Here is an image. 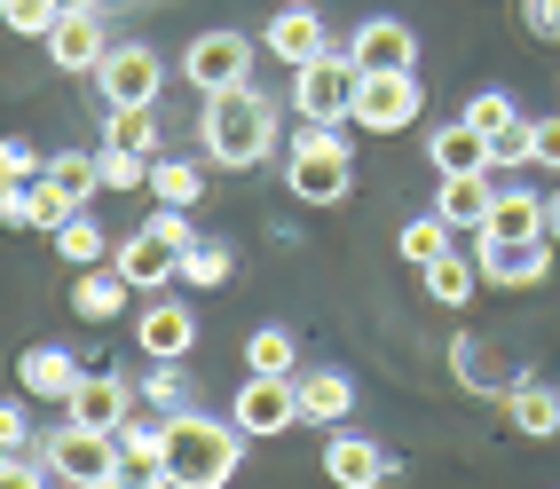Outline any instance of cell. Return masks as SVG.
I'll use <instances>...</instances> for the list:
<instances>
[{
    "mask_svg": "<svg viewBox=\"0 0 560 489\" xmlns=\"http://www.w3.org/2000/svg\"><path fill=\"white\" fill-rule=\"evenodd\" d=\"M48 182H63L71 198H95V190H103V174H95V150H56V159H48Z\"/></svg>",
    "mask_w": 560,
    "mask_h": 489,
    "instance_id": "74e56055",
    "label": "cell"
},
{
    "mask_svg": "<svg viewBox=\"0 0 560 489\" xmlns=\"http://www.w3.org/2000/svg\"><path fill=\"white\" fill-rule=\"evenodd\" d=\"M529 166L560 174V110H552V119H529Z\"/></svg>",
    "mask_w": 560,
    "mask_h": 489,
    "instance_id": "ab89813d",
    "label": "cell"
},
{
    "mask_svg": "<svg viewBox=\"0 0 560 489\" xmlns=\"http://www.w3.org/2000/svg\"><path fill=\"white\" fill-rule=\"evenodd\" d=\"M206 166L221 174H245L269 159V142H277V103L269 95H253V88H230V95H206Z\"/></svg>",
    "mask_w": 560,
    "mask_h": 489,
    "instance_id": "6da1fadb",
    "label": "cell"
},
{
    "mask_svg": "<svg viewBox=\"0 0 560 489\" xmlns=\"http://www.w3.org/2000/svg\"><path fill=\"white\" fill-rule=\"evenodd\" d=\"M103 142H127V150H142V159H166V150H159L166 135H159V110H151V103H119Z\"/></svg>",
    "mask_w": 560,
    "mask_h": 489,
    "instance_id": "1f68e13d",
    "label": "cell"
},
{
    "mask_svg": "<svg viewBox=\"0 0 560 489\" xmlns=\"http://www.w3.org/2000/svg\"><path fill=\"white\" fill-rule=\"evenodd\" d=\"M451 237H458V230H451L442 213H419V221H402V230H395V253L427 269V260H442V253H451Z\"/></svg>",
    "mask_w": 560,
    "mask_h": 489,
    "instance_id": "836d02e7",
    "label": "cell"
},
{
    "mask_svg": "<svg viewBox=\"0 0 560 489\" xmlns=\"http://www.w3.org/2000/svg\"><path fill=\"white\" fill-rule=\"evenodd\" d=\"M32 450H40V458H48V474H63V481H110V474H119V442H110V434H95V427H48L40 442H32Z\"/></svg>",
    "mask_w": 560,
    "mask_h": 489,
    "instance_id": "8992f818",
    "label": "cell"
},
{
    "mask_svg": "<svg viewBox=\"0 0 560 489\" xmlns=\"http://www.w3.org/2000/svg\"><path fill=\"white\" fill-rule=\"evenodd\" d=\"M135 410H142V395L119 380V371H88V380L63 395V419L71 427H95V434H119Z\"/></svg>",
    "mask_w": 560,
    "mask_h": 489,
    "instance_id": "9c48e42d",
    "label": "cell"
},
{
    "mask_svg": "<svg viewBox=\"0 0 560 489\" xmlns=\"http://www.w3.org/2000/svg\"><path fill=\"white\" fill-rule=\"evenodd\" d=\"M56 260H71V269H103L110 260V237L95 230V213H71L56 230Z\"/></svg>",
    "mask_w": 560,
    "mask_h": 489,
    "instance_id": "f546056e",
    "label": "cell"
},
{
    "mask_svg": "<svg viewBox=\"0 0 560 489\" xmlns=\"http://www.w3.org/2000/svg\"><path fill=\"white\" fill-rule=\"evenodd\" d=\"M48 489H88V481H63V474H56V481H48Z\"/></svg>",
    "mask_w": 560,
    "mask_h": 489,
    "instance_id": "681fc988",
    "label": "cell"
},
{
    "mask_svg": "<svg viewBox=\"0 0 560 489\" xmlns=\"http://www.w3.org/2000/svg\"><path fill=\"white\" fill-rule=\"evenodd\" d=\"M245 458V427L237 419H206V410H174L166 419V474L190 489H230Z\"/></svg>",
    "mask_w": 560,
    "mask_h": 489,
    "instance_id": "7a4b0ae2",
    "label": "cell"
},
{
    "mask_svg": "<svg viewBox=\"0 0 560 489\" xmlns=\"http://www.w3.org/2000/svg\"><path fill=\"white\" fill-rule=\"evenodd\" d=\"M16 458H24V450H16V442H0V474H9V466H16Z\"/></svg>",
    "mask_w": 560,
    "mask_h": 489,
    "instance_id": "bcb514c9",
    "label": "cell"
},
{
    "mask_svg": "<svg viewBox=\"0 0 560 489\" xmlns=\"http://www.w3.org/2000/svg\"><path fill=\"white\" fill-rule=\"evenodd\" d=\"M348 56H355V71H410L419 63V32L402 16H371V24H355Z\"/></svg>",
    "mask_w": 560,
    "mask_h": 489,
    "instance_id": "4fadbf2b",
    "label": "cell"
},
{
    "mask_svg": "<svg viewBox=\"0 0 560 489\" xmlns=\"http://www.w3.org/2000/svg\"><path fill=\"white\" fill-rule=\"evenodd\" d=\"M545 237H552V245H560V198H552V206H545Z\"/></svg>",
    "mask_w": 560,
    "mask_h": 489,
    "instance_id": "ee69618b",
    "label": "cell"
},
{
    "mask_svg": "<svg viewBox=\"0 0 560 489\" xmlns=\"http://www.w3.org/2000/svg\"><path fill=\"white\" fill-rule=\"evenodd\" d=\"M95 489H142V481H135V474H110V481H95Z\"/></svg>",
    "mask_w": 560,
    "mask_h": 489,
    "instance_id": "f6af8a7d",
    "label": "cell"
},
{
    "mask_svg": "<svg viewBox=\"0 0 560 489\" xmlns=\"http://www.w3.org/2000/svg\"><path fill=\"white\" fill-rule=\"evenodd\" d=\"M48 63L56 71H95L103 56H110V40H103V24H95V9H71V16H56V32H48Z\"/></svg>",
    "mask_w": 560,
    "mask_h": 489,
    "instance_id": "d6986e66",
    "label": "cell"
},
{
    "mask_svg": "<svg viewBox=\"0 0 560 489\" xmlns=\"http://www.w3.org/2000/svg\"><path fill=\"white\" fill-rule=\"evenodd\" d=\"M230 419L245 427V442H269V434H284V427H301V387L292 380H253L237 387V403H230Z\"/></svg>",
    "mask_w": 560,
    "mask_h": 489,
    "instance_id": "30bf717a",
    "label": "cell"
},
{
    "mask_svg": "<svg viewBox=\"0 0 560 489\" xmlns=\"http://www.w3.org/2000/svg\"><path fill=\"white\" fill-rule=\"evenodd\" d=\"M110 269H119L135 292H159L166 277H182V253H174L166 237H151V230H135V237L110 245Z\"/></svg>",
    "mask_w": 560,
    "mask_h": 489,
    "instance_id": "2e32d148",
    "label": "cell"
},
{
    "mask_svg": "<svg viewBox=\"0 0 560 489\" xmlns=\"http://www.w3.org/2000/svg\"><path fill=\"white\" fill-rule=\"evenodd\" d=\"M521 24H529L537 40H560V0H521Z\"/></svg>",
    "mask_w": 560,
    "mask_h": 489,
    "instance_id": "b9f144b4",
    "label": "cell"
},
{
    "mask_svg": "<svg viewBox=\"0 0 560 489\" xmlns=\"http://www.w3.org/2000/svg\"><path fill=\"white\" fill-rule=\"evenodd\" d=\"M237 277V253L230 245H198V253H182V284H190V292H221V284H230Z\"/></svg>",
    "mask_w": 560,
    "mask_h": 489,
    "instance_id": "d590c367",
    "label": "cell"
},
{
    "mask_svg": "<svg viewBox=\"0 0 560 489\" xmlns=\"http://www.w3.org/2000/svg\"><path fill=\"white\" fill-rule=\"evenodd\" d=\"M142 489H190V481H174V474H159V481H142Z\"/></svg>",
    "mask_w": 560,
    "mask_h": 489,
    "instance_id": "7dc6e473",
    "label": "cell"
},
{
    "mask_svg": "<svg viewBox=\"0 0 560 489\" xmlns=\"http://www.w3.org/2000/svg\"><path fill=\"white\" fill-rule=\"evenodd\" d=\"M402 474V458L371 434H324V481L331 489H387Z\"/></svg>",
    "mask_w": 560,
    "mask_h": 489,
    "instance_id": "ba28073f",
    "label": "cell"
},
{
    "mask_svg": "<svg viewBox=\"0 0 560 489\" xmlns=\"http://www.w3.org/2000/svg\"><path fill=\"white\" fill-rule=\"evenodd\" d=\"M427 159H434V174H498V159H490V135H474L466 119L434 127V135H427Z\"/></svg>",
    "mask_w": 560,
    "mask_h": 489,
    "instance_id": "44dd1931",
    "label": "cell"
},
{
    "mask_svg": "<svg viewBox=\"0 0 560 489\" xmlns=\"http://www.w3.org/2000/svg\"><path fill=\"white\" fill-rule=\"evenodd\" d=\"M159 80H166V63L151 56V48H110L103 63H95V88H103V103L119 110V103H159Z\"/></svg>",
    "mask_w": 560,
    "mask_h": 489,
    "instance_id": "8fae6325",
    "label": "cell"
},
{
    "mask_svg": "<svg viewBox=\"0 0 560 489\" xmlns=\"http://www.w3.org/2000/svg\"><path fill=\"white\" fill-rule=\"evenodd\" d=\"M490 198H498V182H490V174H442L434 213L451 221V230H474V237H481V221H490Z\"/></svg>",
    "mask_w": 560,
    "mask_h": 489,
    "instance_id": "7402d4cb",
    "label": "cell"
},
{
    "mask_svg": "<svg viewBox=\"0 0 560 489\" xmlns=\"http://www.w3.org/2000/svg\"><path fill=\"white\" fill-rule=\"evenodd\" d=\"M182 71H190L198 95H230V88H245V71H253V40H245V32H198V40L182 48Z\"/></svg>",
    "mask_w": 560,
    "mask_h": 489,
    "instance_id": "52a82bcc",
    "label": "cell"
},
{
    "mask_svg": "<svg viewBox=\"0 0 560 489\" xmlns=\"http://www.w3.org/2000/svg\"><path fill=\"white\" fill-rule=\"evenodd\" d=\"M80 380H88V371H80V356H71V348H56V340H40V348H24V356H16V387H24L32 403H63Z\"/></svg>",
    "mask_w": 560,
    "mask_h": 489,
    "instance_id": "9a60e30c",
    "label": "cell"
},
{
    "mask_svg": "<svg viewBox=\"0 0 560 489\" xmlns=\"http://www.w3.org/2000/svg\"><path fill=\"white\" fill-rule=\"evenodd\" d=\"M474 260H481V284H498V292H529V284L552 277V237H537V245H481Z\"/></svg>",
    "mask_w": 560,
    "mask_h": 489,
    "instance_id": "5bb4252c",
    "label": "cell"
},
{
    "mask_svg": "<svg viewBox=\"0 0 560 489\" xmlns=\"http://www.w3.org/2000/svg\"><path fill=\"white\" fill-rule=\"evenodd\" d=\"M419 110H427V88H419V71H363L348 127H363V135H402L410 119H419Z\"/></svg>",
    "mask_w": 560,
    "mask_h": 489,
    "instance_id": "5b68a950",
    "label": "cell"
},
{
    "mask_svg": "<svg viewBox=\"0 0 560 489\" xmlns=\"http://www.w3.org/2000/svg\"><path fill=\"white\" fill-rule=\"evenodd\" d=\"M545 206L552 198H529V190H505L490 198V221H481V245H537L545 237Z\"/></svg>",
    "mask_w": 560,
    "mask_h": 489,
    "instance_id": "ac0fdd59",
    "label": "cell"
},
{
    "mask_svg": "<svg viewBox=\"0 0 560 489\" xmlns=\"http://www.w3.org/2000/svg\"><path fill=\"white\" fill-rule=\"evenodd\" d=\"M505 419H513V434H529V442H552V434H560V387H537V380H521V387L505 395Z\"/></svg>",
    "mask_w": 560,
    "mask_h": 489,
    "instance_id": "d4e9b609",
    "label": "cell"
},
{
    "mask_svg": "<svg viewBox=\"0 0 560 489\" xmlns=\"http://www.w3.org/2000/svg\"><path fill=\"white\" fill-rule=\"evenodd\" d=\"M419 277H427V292L442 300V308H466V300L481 292V260H458V245H451L442 260H427Z\"/></svg>",
    "mask_w": 560,
    "mask_h": 489,
    "instance_id": "4316f807",
    "label": "cell"
},
{
    "mask_svg": "<svg viewBox=\"0 0 560 489\" xmlns=\"http://www.w3.org/2000/svg\"><path fill=\"white\" fill-rule=\"evenodd\" d=\"M56 9H63V16H71V9H95V0H56Z\"/></svg>",
    "mask_w": 560,
    "mask_h": 489,
    "instance_id": "c3c4849f",
    "label": "cell"
},
{
    "mask_svg": "<svg viewBox=\"0 0 560 489\" xmlns=\"http://www.w3.org/2000/svg\"><path fill=\"white\" fill-rule=\"evenodd\" d=\"M56 474H48V458H40V450H24V458L9 466V474H0V489H48Z\"/></svg>",
    "mask_w": 560,
    "mask_h": 489,
    "instance_id": "60d3db41",
    "label": "cell"
},
{
    "mask_svg": "<svg viewBox=\"0 0 560 489\" xmlns=\"http://www.w3.org/2000/svg\"><path fill=\"white\" fill-rule=\"evenodd\" d=\"M110 442H119V474H135V481H159L166 474V419H142V410H135Z\"/></svg>",
    "mask_w": 560,
    "mask_h": 489,
    "instance_id": "cb8c5ba5",
    "label": "cell"
},
{
    "mask_svg": "<svg viewBox=\"0 0 560 489\" xmlns=\"http://www.w3.org/2000/svg\"><path fill=\"white\" fill-rule=\"evenodd\" d=\"M71 213H80V198H71L63 182H48V174H40V182H24V230H48V237H56Z\"/></svg>",
    "mask_w": 560,
    "mask_h": 489,
    "instance_id": "f1b7e54d",
    "label": "cell"
},
{
    "mask_svg": "<svg viewBox=\"0 0 560 489\" xmlns=\"http://www.w3.org/2000/svg\"><path fill=\"white\" fill-rule=\"evenodd\" d=\"M0 442L32 450V419H24V403H0Z\"/></svg>",
    "mask_w": 560,
    "mask_h": 489,
    "instance_id": "7bdbcfd3",
    "label": "cell"
},
{
    "mask_svg": "<svg viewBox=\"0 0 560 489\" xmlns=\"http://www.w3.org/2000/svg\"><path fill=\"white\" fill-rule=\"evenodd\" d=\"M284 182H292V198H301V206H340L355 190V150H348V135L308 119V135H292Z\"/></svg>",
    "mask_w": 560,
    "mask_h": 489,
    "instance_id": "3957f363",
    "label": "cell"
},
{
    "mask_svg": "<svg viewBox=\"0 0 560 489\" xmlns=\"http://www.w3.org/2000/svg\"><path fill=\"white\" fill-rule=\"evenodd\" d=\"M135 395H142V410H151V419H174V410H190V380H182V363H151Z\"/></svg>",
    "mask_w": 560,
    "mask_h": 489,
    "instance_id": "d6a6232c",
    "label": "cell"
},
{
    "mask_svg": "<svg viewBox=\"0 0 560 489\" xmlns=\"http://www.w3.org/2000/svg\"><path fill=\"white\" fill-rule=\"evenodd\" d=\"M135 340L151 363H182L198 348V316L182 308V300H142V324H135Z\"/></svg>",
    "mask_w": 560,
    "mask_h": 489,
    "instance_id": "7c38bea8",
    "label": "cell"
},
{
    "mask_svg": "<svg viewBox=\"0 0 560 489\" xmlns=\"http://www.w3.org/2000/svg\"><path fill=\"white\" fill-rule=\"evenodd\" d=\"M324 48H331V32H324V16L308 9V0H292V9L269 16V56H277V63L301 71V63H316Z\"/></svg>",
    "mask_w": 560,
    "mask_h": 489,
    "instance_id": "e0dca14e",
    "label": "cell"
},
{
    "mask_svg": "<svg viewBox=\"0 0 560 489\" xmlns=\"http://www.w3.org/2000/svg\"><path fill=\"white\" fill-rule=\"evenodd\" d=\"M151 166H159V159H142V150H127V142H103V150H95L103 190H151Z\"/></svg>",
    "mask_w": 560,
    "mask_h": 489,
    "instance_id": "e575fe53",
    "label": "cell"
},
{
    "mask_svg": "<svg viewBox=\"0 0 560 489\" xmlns=\"http://www.w3.org/2000/svg\"><path fill=\"white\" fill-rule=\"evenodd\" d=\"M355 88H363V71H355L348 48H324L316 63L292 71V103H301V119H316V127H348Z\"/></svg>",
    "mask_w": 560,
    "mask_h": 489,
    "instance_id": "277c9868",
    "label": "cell"
},
{
    "mask_svg": "<svg viewBox=\"0 0 560 489\" xmlns=\"http://www.w3.org/2000/svg\"><path fill=\"white\" fill-rule=\"evenodd\" d=\"M127 300H135V284L110 269V260H103V269H80V277H71V308H80L88 324H119Z\"/></svg>",
    "mask_w": 560,
    "mask_h": 489,
    "instance_id": "603a6c76",
    "label": "cell"
},
{
    "mask_svg": "<svg viewBox=\"0 0 560 489\" xmlns=\"http://www.w3.org/2000/svg\"><path fill=\"white\" fill-rule=\"evenodd\" d=\"M458 119H466L474 135H490V142H505V135H521V127H529V119H521V103H513L505 88H481V95L458 110Z\"/></svg>",
    "mask_w": 560,
    "mask_h": 489,
    "instance_id": "83f0119b",
    "label": "cell"
},
{
    "mask_svg": "<svg viewBox=\"0 0 560 489\" xmlns=\"http://www.w3.org/2000/svg\"><path fill=\"white\" fill-rule=\"evenodd\" d=\"M198 190H206V166H198V159H159V166H151V198H159V206H182V213H190Z\"/></svg>",
    "mask_w": 560,
    "mask_h": 489,
    "instance_id": "4dcf8cb0",
    "label": "cell"
},
{
    "mask_svg": "<svg viewBox=\"0 0 560 489\" xmlns=\"http://www.w3.org/2000/svg\"><path fill=\"white\" fill-rule=\"evenodd\" d=\"M40 174H48V159L32 142H0V198H16L24 182H40Z\"/></svg>",
    "mask_w": 560,
    "mask_h": 489,
    "instance_id": "f35d334b",
    "label": "cell"
},
{
    "mask_svg": "<svg viewBox=\"0 0 560 489\" xmlns=\"http://www.w3.org/2000/svg\"><path fill=\"white\" fill-rule=\"evenodd\" d=\"M56 0H0V24H9L16 32V40H48V32H56Z\"/></svg>",
    "mask_w": 560,
    "mask_h": 489,
    "instance_id": "8d00e7d4",
    "label": "cell"
},
{
    "mask_svg": "<svg viewBox=\"0 0 560 489\" xmlns=\"http://www.w3.org/2000/svg\"><path fill=\"white\" fill-rule=\"evenodd\" d=\"M292 387H301V419L324 427V434L355 410V380H348V371H331V363L324 371H292Z\"/></svg>",
    "mask_w": 560,
    "mask_h": 489,
    "instance_id": "ffe728a7",
    "label": "cell"
},
{
    "mask_svg": "<svg viewBox=\"0 0 560 489\" xmlns=\"http://www.w3.org/2000/svg\"><path fill=\"white\" fill-rule=\"evenodd\" d=\"M245 371H260V380H292V371H301L292 331H284V324H253V331H245Z\"/></svg>",
    "mask_w": 560,
    "mask_h": 489,
    "instance_id": "484cf974",
    "label": "cell"
}]
</instances>
